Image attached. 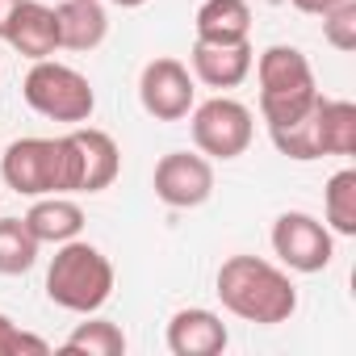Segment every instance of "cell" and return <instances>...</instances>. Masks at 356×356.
<instances>
[{
    "mask_svg": "<svg viewBox=\"0 0 356 356\" xmlns=\"http://www.w3.org/2000/svg\"><path fill=\"white\" fill-rule=\"evenodd\" d=\"M214 293L235 318L260 323V327L289 323L298 310V289H293L289 273L277 268L273 260H260V256L222 260V268L214 277Z\"/></svg>",
    "mask_w": 356,
    "mask_h": 356,
    "instance_id": "1",
    "label": "cell"
},
{
    "mask_svg": "<svg viewBox=\"0 0 356 356\" xmlns=\"http://www.w3.org/2000/svg\"><path fill=\"white\" fill-rule=\"evenodd\" d=\"M47 298L72 314H97L113 298V264L101 248L84 239H67L55 248L47 268Z\"/></svg>",
    "mask_w": 356,
    "mask_h": 356,
    "instance_id": "2",
    "label": "cell"
},
{
    "mask_svg": "<svg viewBox=\"0 0 356 356\" xmlns=\"http://www.w3.org/2000/svg\"><path fill=\"white\" fill-rule=\"evenodd\" d=\"M260 76V113L273 126L298 122L314 109L318 101V84H314V67L298 47H268L260 51V59L252 63Z\"/></svg>",
    "mask_w": 356,
    "mask_h": 356,
    "instance_id": "3",
    "label": "cell"
},
{
    "mask_svg": "<svg viewBox=\"0 0 356 356\" xmlns=\"http://www.w3.org/2000/svg\"><path fill=\"white\" fill-rule=\"evenodd\" d=\"M0 176L22 197L76 193V151L72 138H17L0 155Z\"/></svg>",
    "mask_w": 356,
    "mask_h": 356,
    "instance_id": "4",
    "label": "cell"
},
{
    "mask_svg": "<svg viewBox=\"0 0 356 356\" xmlns=\"http://www.w3.org/2000/svg\"><path fill=\"white\" fill-rule=\"evenodd\" d=\"M22 97L34 113L51 118V122H67V126L88 122L97 109V92H92L88 76L59 59H38L22 80Z\"/></svg>",
    "mask_w": 356,
    "mask_h": 356,
    "instance_id": "5",
    "label": "cell"
},
{
    "mask_svg": "<svg viewBox=\"0 0 356 356\" xmlns=\"http://www.w3.org/2000/svg\"><path fill=\"white\" fill-rule=\"evenodd\" d=\"M189 113H193L189 118L193 147L206 159H239L256 138V118L235 97H210V101L193 105Z\"/></svg>",
    "mask_w": 356,
    "mask_h": 356,
    "instance_id": "6",
    "label": "cell"
},
{
    "mask_svg": "<svg viewBox=\"0 0 356 356\" xmlns=\"http://www.w3.org/2000/svg\"><path fill=\"white\" fill-rule=\"evenodd\" d=\"M273 252L289 273H323L335 256V235L327 231V222H318L306 210H285L273 222Z\"/></svg>",
    "mask_w": 356,
    "mask_h": 356,
    "instance_id": "7",
    "label": "cell"
},
{
    "mask_svg": "<svg viewBox=\"0 0 356 356\" xmlns=\"http://www.w3.org/2000/svg\"><path fill=\"white\" fill-rule=\"evenodd\" d=\"M151 189L172 210H197L214 197V163L202 151H168L155 163Z\"/></svg>",
    "mask_w": 356,
    "mask_h": 356,
    "instance_id": "8",
    "label": "cell"
},
{
    "mask_svg": "<svg viewBox=\"0 0 356 356\" xmlns=\"http://www.w3.org/2000/svg\"><path fill=\"white\" fill-rule=\"evenodd\" d=\"M193 72L181 59H151L138 76V101L155 122H181L193 109Z\"/></svg>",
    "mask_w": 356,
    "mask_h": 356,
    "instance_id": "9",
    "label": "cell"
},
{
    "mask_svg": "<svg viewBox=\"0 0 356 356\" xmlns=\"http://www.w3.org/2000/svg\"><path fill=\"white\" fill-rule=\"evenodd\" d=\"M67 138H72V151H76V193L109 189L122 172V151H118L113 134L80 122V126L67 130Z\"/></svg>",
    "mask_w": 356,
    "mask_h": 356,
    "instance_id": "10",
    "label": "cell"
},
{
    "mask_svg": "<svg viewBox=\"0 0 356 356\" xmlns=\"http://www.w3.org/2000/svg\"><path fill=\"white\" fill-rule=\"evenodd\" d=\"M231 343L227 323L206 306H185L168 323V352L172 356H218Z\"/></svg>",
    "mask_w": 356,
    "mask_h": 356,
    "instance_id": "11",
    "label": "cell"
},
{
    "mask_svg": "<svg viewBox=\"0 0 356 356\" xmlns=\"http://www.w3.org/2000/svg\"><path fill=\"white\" fill-rule=\"evenodd\" d=\"M189 63H193V80H202L206 88H239L252 76L256 51H252V42H231V47L193 42Z\"/></svg>",
    "mask_w": 356,
    "mask_h": 356,
    "instance_id": "12",
    "label": "cell"
},
{
    "mask_svg": "<svg viewBox=\"0 0 356 356\" xmlns=\"http://www.w3.org/2000/svg\"><path fill=\"white\" fill-rule=\"evenodd\" d=\"M5 42L26 55L30 63L38 59H51L59 51V22H55V9L42 5V0H22V9L13 13L9 30H5Z\"/></svg>",
    "mask_w": 356,
    "mask_h": 356,
    "instance_id": "13",
    "label": "cell"
},
{
    "mask_svg": "<svg viewBox=\"0 0 356 356\" xmlns=\"http://www.w3.org/2000/svg\"><path fill=\"white\" fill-rule=\"evenodd\" d=\"M59 51H97L109 34V17L101 0H63L55 9Z\"/></svg>",
    "mask_w": 356,
    "mask_h": 356,
    "instance_id": "14",
    "label": "cell"
},
{
    "mask_svg": "<svg viewBox=\"0 0 356 356\" xmlns=\"http://www.w3.org/2000/svg\"><path fill=\"white\" fill-rule=\"evenodd\" d=\"M26 227L34 231L38 243H67V239H80L84 231V210L67 197V193H47V197H34V206L26 210Z\"/></svg>",
    "mask_w": 356,
    "mask_h": 356,
    "instance_id": "15",
    "label": "cell"
},
{
    "mask_svg": "<svg viewBox=\"0 0 356 356\" xmlns=\"http://www.w3.org/2000/svg\"><path fill=\"white\" fill-rule=\"evenodd\" d=\"M193 30H197V42H218V47L248 42L252 38V5L248 0H206L193 17Z\"/></svg>",
    "mask_w": 356,
    "mask_h": 356,
    "instance_id": "16",
    "label": "cell"
},
{
    "mask_svg": "<svg viewBox=\"0 0 356 356\" xmlns=\"http://www.w3.org/2000/svg\"><path fill=\"white\" fill-rule=\"evenodd\" d=\"M314 143H318V155H352L356 151V105L318 92V101H314Z\"/></svg>",
    "mask_w": 356,
    "mask_h": 356,
    "instance_id": "17",
    "label": "cell"
},
{
    "mask_svg": "<svg viewBox=\"0 0 356 356\" xmlns=\"http://www.w3.org/2000/svg\"><path fill=\"white\" fill-rule=\"evenodd\" d=\"M323 214H327V231L352 239L356 235V168H339L327 189H323Z\"/></svg>",
    "mask_w": 356,
    "mask_h": 356,
    "instance_id": "18",
    "label": "cell"
},
{
    "mask_svg": "<svg viewBox=\"0 0 356 356\" xmlns=\"http://www.w3.org/2000/svg\"><path fill=\"white\" fill-rule=\"evenodd\" d=\"M38 239L26 218H0V277H22L38 264Z\"/></svg>",
    "mask_w": 356,
    "mask_h": 356,
    "instance_id": "19",
    "label": "cell"
},
{
    "mask_svg": "<svg viewBox=\"0 0 356 356\" xmlns=\"http://www.w3.org/2000/svg\"><path fill=\"white\" fill-rule=\"evenodd\" d=\"M63 352H84V356H122L126 352V331L109 318L88 314V323H76V331L63 339Z\"/></svg>",
    "mask_w": 356,
    "mask_h": 356,
    "instance_id": "20",
    "label": "cell"
},
{
    "mask_svg": "<svg viewBox=\"0 0 356 356\" xmlns=\"http://www.w3.org/2000/svg\"><path fill=\"white\" fill-rule=\"evenodd\" d=\"M323 38L339 55L356 51V0H343V5H335V9L323 13Z\"/></svg>",
    "mask_w": 356,
    "mask_h": 356,
    "instance_id": "21",
    "label": "cell"
},
{
    "mask_svg": "<svg viewBox=\"0 0 356 356\" xmlns=\"http://www.w3.org/2000/svg\"><path fill=\"white\" fill-rule=\"evenodd\" d=\"M22 352H30V356H47L51 343H47L42 335L22 331L9 314H0V356H22Z\"/></svg>",
    "mask_w": 356,
    "mask_h": 356,
    "instance_id": "22",
    "label": "cell"
},
{
    "mask_svg": "<svg viewBox=\"0 0 356 356\" xmlns=\"http://www.w3.org/2000/svg\"><path fill=\"white\" fill-rule=\"evenodd\" d=\"M335 5H343V0H293V9H298V13H310V17H323V13L335 9Z\"/></svg>",
    "mask_w": 356,
    "mask_h": 356,
    "instance_id": "23",
    "label": "cell"
},
{
    "mask_svg": "<svg viewBox=\"0 0 356 356\" xmlns=\"http://www.w3.org/2000/svg\"><path fill=\"white\" fill-rule=\"evenodd\" d=\"M17 9H22V0H0V38H5V30H9V22H13Z\"/></svg>",
    "mask_w": 356,
    "mask_h": 356,
    "instance_id": "24",
    "label": "cell"
},
{
    "mask_svg": "<svg viewBox=\"0 0 356 356\" xmlns=\"http://www.w3.org/2000/svg\"><path fill=\"white\" fill-rule=\"evenodd\" d=\"M113 5H122V9H138V5H147V0H113Z\"/></svg>",
    "mask_w": 356,
    "mask_h": 356,
    "instance_id": "25",
    "label": "cell"
}]
</instances>
